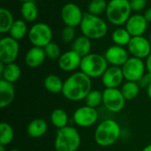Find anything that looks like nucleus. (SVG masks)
Instances as JSON below:
<instances>
[{"label": "nucleus", "mask_w": 151, "mask_h": 151, "mask_svg": "<svg viewBox=\"0 0 151 151\" xmlns=\"http://www.w3.org/2000/svg\"><path fill=\"white\" fill-rule=\"evenodd\" d=\"M82 58L74 50H70L61 54L58 59V67L64 72H73L80 68Z\"/></svg>", "instance_id": "16"}, {"label": "nucleus", "mask_w": 151, "mask_h": 151, "mask_svg": "<svg viewBox=\"0 0 151 151\" xmlns=\"http://www.w3.org/2000/svg\"><path fill=\"white\" fill-rule=\"evenodd\" d=\"M15 88L13 83L8 82L3 79L0 80V107L2 109L8 107L14 100Z\"/></svg>", "instance_id": "19"}, {"label": "nucleus", "mask_w": 151, "mask_h": 151, "mask_svg": "<svg viewBox=\"0 0 151 151\" xmlns=\"http://www.w3.org/2000/svg\"><path fill=\"white\" fill-rule=\"evenodd\" d=\"M43 87L50 93L52 94L62 93L64 81L59 76L56 74H49L45 77L43 81Z\"/></svg>", "instance_id": "24"}, {"label": "nucleus", "mask_w": 151, "mask_h": 151, "mask_svg": "<svg viewBox=\"0 0 151 151\" xmlns=\"http://www.w3.org/2000/svg\"><path fill=\"white\" fill-rule=\"evenodd\" d=\"M150 2H151V0H150Z\"/></svg>", "instance_id": "45"}, {"label": "nucleus", "mask_w": 151, "mask_h": 151, "mask_svg": "<svg viewBox=\"0 0 151 151\" xmlns=\"http://www.w3.org/2000/svg\"><path fill=\"white\" fill-rule=\"evenodd\" d=\"M149 22L146 20L143 14L134 13L132 14L131 17L127 21L126 28L130 33L132 36H140L143 35L148 28Z\"/></svg>", "instance_id": "17"}, {"label": "nucleus", "mask_w": 151, "mask_h": 151, "mask_svg": "<svg viewBox=\"0 0 151 151\" xmlns=\"http://www.w3.org/2000/svg\"><path fill=\"white\" fill-rule=\"evenodd\" d=\"M44 51L46 54V57L50 59L55 60L58 59L61 56V49L59 45L54 42H50L49 44H47L44 48Z\"/></svg>", "instance_id": "33"}, {"label": "nucleus", "mask_w": 151, "mask_h": 151, "mask_svg": "<svg viewBox=\"0 0 151 151\" xmlns=\"http://www.w3.org/2000/svg\"><path fill=\"white\" fill-rule=\"evenodd\" d=\"M0 151H6V149H5V146L0 145Z\"/></svg>", "instance_id": "41"}, {"label": "nucleus", "mask_w": 151, "mask_h": 151, "mask_svg": "<svg viewBox=\"0 0 151 151\" xmlns=\"http://www.w3.org/2000/svg\"><path fill=\"white\" fill-rule=\"evenodd\" d=\"M28 40L33 46L44 48L52 42L53 32L51 27L44 22L34 24L28 31Z\"/></svg>", "instance_id": "7"}, {"label": "nucleus", "mask_w": 151, "mask_h": 151, "mask_svg": "<svg viewBox=\"0 0 151 151\" xmlns=\"http://www.w3.org/2000/svg\"><path fill=\"white\" fill-rule=\"evenodd\" d=\"M46 58L47 57L43 48L33 46L27 51L24 60L25 64L28 67L37 68L44 63Z\"/></svg>", "instance_id": "18"}, {"label": "nucleus", "mask_w": 151, "mask_h": 151, "mask_svg": "<svg viewBox=\"0 0 151 151\" xmlns=\"http://www.w3.org/2000/svg\"><path fill=\"white\" fill-rule=\"evenodd\" d=\"M133 12H139L143 11L147 6V0H129Z\"/></svg>", "instance_id": "35"}, {"label": "nucleus", "mask_w": 151, "mask_h": 151, "mask_svg": "<svg viewBox=\"0 0 151 151\" xmlns=\"http://www.w3.org/2000/svg\"><path fill=\"white\" fill-rule=\"evenodd\" d=\"M28 27L27 21L24 19H15L12 27L9 31V35L17 41L22 40L26 35H28Z\"/></svg>", "instance_id": "25"}, {"label": "nucleus", "mask_w": 151, "mask_h": 151, "mask_svg": "<svg viewBox=\"0 0 151 151\" xmlns=\"http://www.w3.org/2000/svg\"><path fill=\"white\" fill-rule=\"evenodd\" d=\"M126 101L119 88H105L103 91V104L112 113L120 112L125 108Z\"/></svg>", "instance_id": "8"}, {"label": "nucleus", "mask_w": 151, "mask_h": 151, "mask_svg": "<svg viewBox=\"0 0 151 151\" xmlns=\"http://www.w3.org/2000/svg\"><path fill=\"white\" fill-rule=\"evenodd\" d=\"M61 39H62L63 42H65L66 43L73 42L76 39V30H75V27H66L65 26L62 29Z\"/></svg>", "instance_id": "34"}, {"label": "nucleus", "mask_w": 151, "mask_h": 151, "mask_svg": "<svg viewBox=\"0 0 151 151\" xmlns=\"http://www.w3.org/2000/svg\"><path fill=\"white\" fill-rule=\"evenodd\" d=\"M101 78L105 88H119L125 80L122 68L113 65L109 66Z\"/></svg>", "instance_id": "15"}, {"label": "nucleus", "mask_w": 151, "mask_h": 151, "mask_svg": "<svg viewBox=\"0 0 151 151\" xmlns=\"http://www.w3.org/2000/svg\"><path fill=\"white\" fill-rule=\"evenodd\" d=\"M84 12L78 4L74 3H67L64 4L60 11V17L63 23L66 27H80L83 17Z\"/></svg>", "instance_id": "11"}, {"label": "nucleus", "mask_w": 151, "mask_h": 151, "mask_svg": "<svg viewBox=\"0 0 151 151\" xmlns=\"http://www.w3.org/2000/svg\"><path fill=\"white\" fill-rule=\"evenodd\" d=\"M20 13L22 19L27 22H34L37 19L39 12L36 6V4L34 0L27 1L22 3L20 7Z\"/></svg>", "instance_id": "23"}, {"label": "nucleus", "mask_w": 151, "mask_h": 151, "mask_svg": "<svg viewBox=\"0 0 151 151\" xmlns=\"http://www.w3.org/2000/svg\"><path fill=\"white\" fill-rule=\"evenodd\" d=\"M80 133L73 127H65L58 129L54 140L56 151H77L81 146Z\"/></svg>", "instance_id": "4"}, {"label": "nucleus", "mask_w": 151, "mask_h": 151, "mask_svg": "<svg viewBox=\"0 0 151 151\" xmlns=\"http://www.w3.org/2000/svg\"><path fill=\"white\" fill-rule=\"evenodd\" d=\"M9 151H20L19 150H18V149H12V150H11Z\"/></svg>", "instance_id": "43"}, {"label": "nucleus", "mask_w": 151, "mask_h": 151, "mask_svg": "<svg viewBox=\"0 0 151 151\" xmlns=\"http://www.w3.org/2000/svg\"><path fill=\"white\" fill-rule=\"evenodd\" d=\"M92 42L91 40L84 35L76 37V39L72 42V49L76 53H78L81 58L91 53Z\"/></svg>", "instance_id": "21"}, {"label": "nucleus", "mask_w": 151, "mask_h": 151, "mask_svg": "<svg viewBox=\"0 0 151 151\" xmlns=\"http://www.w3.org/2000/svg\"><path fill=\"white\" fill-rule=\"evenodd\" d=\"M149 39H150V43H151V33H150V38H149Z\"/></svg>", "instance_id": "44"}, {"label": "nucleus", "mask_w": 151, "mask_h": 151, "mask_svg": "<svg viewBox=\"0 0 151 151\" xmlns=\"http://www.w3.org/2000/svg\"><path fill=\"white\" fill-rule=\"evenodd\" d=\"M146 89H147V95H148L149 98L151 100V82L150 84L149 85V87H148Z\"/></svg>", "instance_id": "39"}, {"label": "nucleus", "mask_w": 151, "mask_h": 151, "mask_svg": "<svg viewBox=\"0 0 151 151\" xmlns=\"http://www.w3.org/2000/svg\"><path fill=\"white\" fill-rule=\"evenodd\" d=\"M80 29L82 35L90 40H99L107 35L108 25L100 16L86 12L80 25Z\"/></svg>", "instance_id": "3"}, {"label": "nucleus", "mask_w": 151, "mask_h": 151, "mask_svg": "<svg viewBox=\"0 0 151 151\" xmlns=\"http://www.w3.org/2000/svg\"><path fill=\"white\" fill-rule=\"evenodd\" d=\"M140 89L141 88L138 82H135V81H127L122 85L120 88L127 101H131V100L135 99L140 93Z\"/></svg>", "instance_id": "29"}, {"label": "nucleus", "mask_w": 151, "mask_h": 151, "mask_svg": "<svg viewBox=\"0 0 151 151\" xmlns=\"http://www.w3.org/2000/svg\"><path fill=\"white\" fill-rule=\"evenodd\" d=\"M146 68L148 73L151 74V54L146 58Z\"/></svg>", "instance_id": "38"}, {"label": "nucleus", "mask_w": 151, "mask_h": 151, "mask_svg": "<svg viewBox=\"0 0 151 151\" xmlns=\"http://www.w3.org/2000/svg\"><path fill=\"white\" fill-rule=\"evenodd\" d=\"M84 101L85 105L96 109L101 104H103V92L96 89L91 90L86 96Z\"/></svg>", "instance_id": "32"}, {"label": "nucleus", "mask_w": 151, "mask_h": 151, "mask_svg": "<svg viewBox=\"0 0 151 151\" xmlns=\"http://www.w3.org/2000/svg\"><path fill=\"white\" fill-rule=\"evenodd\" d=\"M127 50L132 57L141 59L147 58L151 54V43L150 39H147L143 35L132 36L127 45Z\"/></svg>", "instance_id": "13"}, {"label": "nucleus", "mask_w": 151, "mask_h": 151, "mask_svg": "<svg viewBox=\"0 0 151 151\" xmlns=\"http://www.w3.org/2000/svg\"><path fill=\"white\" fill-rule=\"evenodd\" d=\"M131 38L132 35L127 30L126 27H118L111 34V40L113 43L115 45H119L122 47L127 46Z\"/></svg>", "instance_id": "28"}, {"label": "nucleus", "mask_w": 151, "mask_h": 151, "mask_svg": "<svg viewBox=\"0 0 151 151\" xmlns=\"http://www.w3.org/2000/svg\"><path fill=\"white\" fill-rule=\"evenodd\" d=\"M143 15H144L146 20H147L149 23H151V7H149L148 9L145 10Z\"/></svg>", "instance_id": "37"}, {"label": "nucleus", "mask_w": 151, "mask_h": 151, "mask_svg": "<svg viewBox=\"0 0 151 151\" xmlns=\"http://www.w3.org/2000/svg\"><path fill=\"white\" fill-rule=\"evenodd\" d=\"M14 139V131L12 127L7 122L0 124V145L7 146Z\"/></svg>", "instance_id": "30"}, {"label": "nucleus", "mask_w": 151, "mask_h": 151, "mask_svg": "<svg viewBox=\"0 0 151 151\" xmlns=\"http://www.w3.org/2000/svg\"><path fill=\"white\" fill-rule=\"evenodd\" d=\"M19 53V41L8 36L0 39V62L4 64L14 63Z\"/></svg>", "instance_id": "9"}, {"label": "nucleus", "mask_w": 151, "mask_h": 151, "mask_svg": "<svg viewBox=\"0 0 151 151\" xmlns=\"http://www.w3.org/2000/svg\"><path fill=\"white\" fill-rule=\"evenodd\" d=\"M0 75H1V79L11 83H15L16 81H19V79L21 76V69L19 65L15 62L5 64L3 72L0 73Z\"/></svg>", "instance_id": "22"}, {"label": "nucleus", "mask_w": 151, "mask_h": 151, "mask_svg": "<svg viewBox=\"0 0 151 151\" xmlns=\"http://www.w3.org/2000/svg\"><path fill=\"white\" fill-rule=\"evenodd\" d=\"M14 21L12 12L7 8L2 7L0 9V33L3 35L9 33Z\"/></svg>", "instance_id": "27"}, {"label": "nucleus", "mask_w": 151, "mask_h": 151, "mask_svg": "<svg viewBox=\"0 0 151 151\" xmlns=\"http://www.w3.org/2000/svg\"><path fill=\"white\" fill-rule=\"evenodd\" d=\"M104 56L109 65L119 67H122L130 58L129 52L127 49H125V47L115 44L110 46L105 50Z\"/></svg>", "instance_id": "14"}, {"label": "nucleus", "mask_w": 151, "mask_h": 151, "mask_svg": "<svg viewBox=\"0 0 151 151\" xmlns=\"http://www.w3.org/2000/svg\"><path fill=\"white\" fill-rule=\"evenodd\" d=\"M92 79L81 71L72 73L65 81L63 96L72 102L82 101L92 90Z\"/></svg>", "instance_id": "1"}, {"label": "nucleus", "mask_w": 151, "mask_h": 151, "mask_svg": "<svg viewBox=\"0 0 151 151\" xmlns=\"http://www.w3.org/2000/svg\"><path fill=\"white\" fill-rule=\"evenodd\" d=\"M18 1H19V2H21V3H24V2H27V1H31V0H18Z\"/></svg>", "instance_id": "42"}, {"label": "nucleus", "mask_w": 151, "mask_h": 151, "mask_svg": "<svg viewBox=\"0 0 151 151\" xmlns=\"http://www.w3.org/2000/svg\"><path fill=\"white\" fill-rule=\"evenodd\" d=\"M142 151H151V144L150 145H148V146H146L143 150Z\"/></svg>", "instance_id": "40"}, {"label": "nucleus", "mask_w": 151, "mask_h": 151, "mask_svg": "<svg viewBox=\"0 0 151 151\" xmlns=\"http://www.w3.org/2000/svg\"><path fill=\"white\" fill-rule=\"evenodd\" d=\"M127 81L137 82L146 73V63L141 58L131 57L121 67Z\"/></svg>", "instance_id": "10"}, {"label": "nucleus", "mask_w": 151, "mask_h": 151, "mask_svg": "<svg viewBox=\"0 0 151 151\" xmlns=\"http://www.w3.org/2000/svg\"><path fill=\"white\" fill-rule=\"evenodd\" d=\"M137 82H138L140 88H147L151 82V74L149 73H146Z\"/></svg>", "instance_id": "36"}, {"label": "nucleus", "mask_w": 151, "mask_h": 151, "mask_svg": "<svg viewBox=\"0 0 151 151\" xmlns=\"http://www.w3.org/2000/svg\"><path fill=\"white\" fill-rule=\"evenodd\" d=\"M132 12L129 0H110L105 14L107 20L111 25L120 27L127 23Z\"/></svg>", "instance_id": "5"}, {"label": "nucleus", "mask_w": 151, "mask_h": 151, "mask_svg": "<svg viewBox=\"0 0 151 151\" xmlns=\"http://www.w3.org/2000/svg\"><path fill=\"white\" fill-rule=\"evenodd\" d=\"M119 124L113 119H105L98 124L95 130L94 139L97 145L106 148L113 145L120 137Z\"/></svg>", "instance_id": "2"}, {"label": "nucleus", "mask_w": 151, "mask_h": 151, "mask_svg": "<svg viewBox=\"0 0 151 151\" xmlns=\"http://www.w3.org/2000/svg\"><path fill=\"white\" fill-rule=\"evenodd\" d=\"M109 64L104 55L90 53L82 58L80 69L91 79L102 77L105 73Z\"/></svg>", "instance_id": "6"}, {"label": "nucleus", "mask_w": 151, "mask_h": 151, "mask_svg": "<svg viewBox=\"0 0 151 151\" xmlns=\"http://www.w3.org/2000/svg\"><path fill=\"white\" fill-rule=\"evenodd\" d=\"M48 131V123L42 119H35L27 127V134L33 139L42 137Z\"/></svg>", "instance_id": "20"}, {"label": "nucleus", "mask_w": 151, "mask_h": 151, "mask_svg": "<svg viewBox=\"0 0 151 151\" xmlns=\"http://www.w3.org/2000/svg\"><path fill=\"white\" fill-rule=\"evenodd\" d=\"M99 114L96 108L87 105L79 107L73 115V122L80 127H89L96 123Z\"/></svg>", "instance_id": "12"}, {"label": "nucleus", "mask_w": 151, "mask_h": 151, "mask_svg": "<svg viewBox=\"0 0 151 151\" xmlns=\"http://www.w3.org/2000/svg\"><path fill=\"white\" fill-rule=\"evenodd\" d=\"M108 2L106 0H91L88 5V12L93 15L100 16L105 13Z\"/></svg>", "instance_id": "31"}, {"label": "nucleus", "mask_w": 151, "mask_h": 151, "mask_svg": "<svg viewBox=\"0 0 151 151\" xmlns=\"http://www.w3.org/2000/svg\"><path fill=\"white\" fill-rule=\"evenodd\" d=\"M68 120H69L68 114L65 110L61 108L53 110L50 114V122L52 126L58 129H61L63 127H67Z\"/></svg>", "instance_id": "26"}]
</instances>
